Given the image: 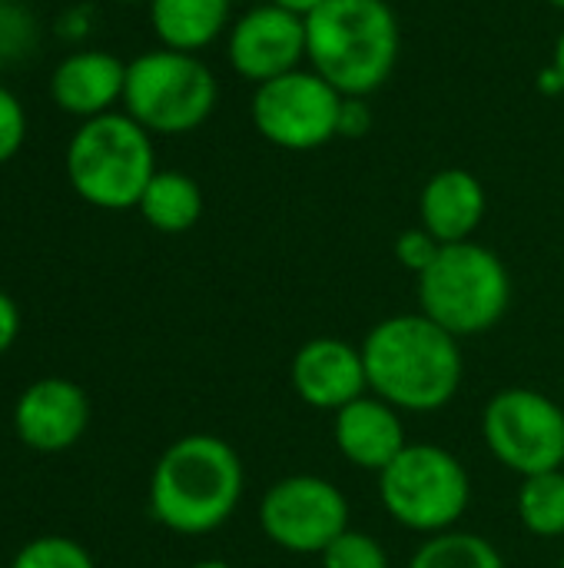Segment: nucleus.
<instances>
[{
	"label": "nucleus",
	"mask_w": 564,
	"mask_h": 568,
	"mask_svg": "<svg viewBox=\"0 0 564 568\" xmlns=\"http://www.w3.org/2000/svg\"><path fill=\"white\" fill-rule=\"evenodd\" d=\"M539 90L542 93H548V97H555V93H564V83H562V73L555 70V67H548L542 77H539Z\"/></svg>",
	"instance_id": "nucleus-30"
},
{
	"label": "nucleus",
	"mask_w": 564,
	"mask_h": 568,
	"mask_svg": "<svg viewBox=\"0 0 564 568\" xmlns=\"http://www.w3.org/2000/svg\"><path fill=\"white\" fill-rule=\"evenodd\" d=\"M86 426H90L86 393L60 376L30 383L13 406V429L37 453H63L76 446Z\"/></svg>",
	"instance_id": "nucleus-13"
},
{
	"label": "nucleus",
	"mask_w": 564,
	"mask_h": 568,
	"mask_svg": "<svg viewBox=\"0 0 564 568\" xmlns=\"http://www.w3.org/2000/svg\"><path fill=\"white\" fill-rule=\"evenodd\" d=\"M120 3H146L150 7V0H120Z\"/></svg>",
	"instance_id": "nucleus-34"
},
{
	"label": "nucleus",
	"mask_w": 564,
	"mask_h": 568,
	"mask_svg": "<svg viewBox=\"0 0 564 568\" xmlns=\"http://www.w3.org/2000/svg\"><path fill=\"white\" fill-rule=\"evenodd\" d=\"M63 37H70V40H76V37H83L86 30H90V23H86V10H70V13H63L60 17V27H57Z\"/></svg>",
	"instance_id": "nucleus-28"
},
{
	"label": "nucleus",
	"mask_w": 564,
	"mask_h": 568,
	"mask_svg": "<svg viewBox=\"0 0 564 568\" xmlns=\"http://www.w3.org/2000/svg\"><path fill=\"white\" fill-rule=\"evenodd\" d=\"M269 3H276V7H283V10H289V13H296V17H309L312 10H319L326 0H269Z\"/></svg>",
	"instance_id": "nucleus-29"
},
{
	"label": "nucleus",
	"mask_w": 564,
	"mask_h": 568,
	"mask_svg": "<svg viewBox=\"0 0 564 568\" xmlns=\"http://www.w3.org/2000/svg\"><path fill=\"white\" fill-rule=\"evenodd\" d=\"M558 568H564V556H562V566H558Z\"/></svg>",
	"instance_id": "nucleus-36"
},
{
	"label": "nucleus",
	"mask_w": 564,
	"mask_h": 568,
	"mask_svg": "<svg viewBox=\"0 0 564 568\" xmlns=\"http://www.w3.org/2000/svg\"><path fill=\"white\" fill-rule=\"evenodd\" d=\"M3 63H7V53L0 50V70H3Z\"/></svg>",
	"instance_id": "nucleus-35"
},
{
	"label": "nucleus",
	"mask_w": 564,
	"mask_h": 568,
	"mask_svg": "<svg viewBox=\"0 0 564 568\" xmlns=\"http://www.w3.org/2000/svg\"><path fill=\"white\" fill-rule=\"evenodd\" d=\"M402 30L389 0H326L306 17V60L342 97H369L392 77Z\"/></svg>",
	"instance_id": "nucleus-3"
},
{
	"label": "nucleus",
	"mask_w": 564,
	"mask_h": 568,
	"mask_svg": "<svg viewBox=\"0 0 564 568\" xmlns=\"http://www.w3.org/2000/svg\"><path fill=\"white\" fill-rule=\"evenodd\" d=\"M409 568H505V559L485 536L449 529L429 536L409 559Z\"/></svg>",
	"instance_id": "nucleus-19"
},
{
	"label": "nucleus",
	"mask_w": 564,
	"mask_h": 568,
	"mask_svg": "<svg viewBox=\"0 0 564 568\" xmlns=\"http://www.w3.org/2000/svg\"><path fill=\"white\" fill-rule=\"evenodd\" d=\"M342 93L316 70H293L256 87L249 116L263 140L279 150H319L339 136Z\"/></svg>",
	"instance_id": "nucleus-9"
},
{
	"label": "nucleus",
	"mask_w": 564,
	"mask_h": 568,
	"mask_svg": "<svg viewBox=\"0 0 564 568\" xmlns=\"http://www.w3.org/2000/svg\"><path fill=\"white\" fill-rule=\"evenodd\" d=\"M332 439L342 459L376 476L409 446L402 413L369 393L332 413Z\"/></svg>",
	"instance_id": "nucleus-14"
},
{
	"label": "nucleus",
	"mask_w": 564,
	"mask_h": 568,
	"mask_svg": "<svg viewBox=\"0 0 564 568\" xmlns=\"http://www.w3.org/2000/svg\"><path fill=\"white\" fill-rule=\"evenodd\" d=\"M519 519L535 539L564 536V469L539 473L522 479L519 489Z\"/></svg>",
	"instance_id": "nucleus-20"
},
{
	"label": "nucleus",
	"mask_w": 564,
	"mask_h": 568,
	"mask_svg": "<svg viewBox=\"0 0 564 568\" xmlns=\"http://www.w3.org/2000/svg\"><path fill=\"white\" fill-rule=\"evenodd\" d=\"M319 559L322 568H389V552L382 549V542L352 526Z\"/></svg>",
	"instance_id": "nucleus-22"
},
{
	"label": "nucleus",
	"mask_w": 564,
	"mask_h": 568,
	"mask_svg": "<svg viewBox=\"0 0 564 568\" xmlns=\"http://www.w3.org/2000/svg\"><path fill=\"white\" fill-rule=\"evenodd\" d=\"M376 113L366 103V97H342V110H339V136L359 140L372 130Z\"/></svg>",
	"instance_id": "nucleus-26"
},
{
	"label": "nucleus",
	"mask_w": 564,
	"mask_h": 568,
	"mask_svg": "<svg viewBox=\"0 0 564 568\" xmlns=\"http://www.w3.org/2000/svg\"><path fill=\"white\" fill-rule=\"evenodd\" d=\"M126 63L110 50H76L66 53L50 73V97L57 110L93 120L113 113L123 103Z\"/></svg>",
	"instance_id": "nucleus-15"
},
{
	"label": "nucleus",
	"mask_w": 564,
	"mask_h": 568,
	"mask_svg": "<svg viewBox=\"0 0 564 568\" xmlns=\"http://www.w3.org/2000/svg\"><path fill=\"white\" fill-rule=\"evenodd\" d=\"M150 23L166 50L199 53L233 27V0H150Z\"/></svg>",
	"instance_id": "nucleus-17"
},
{
	"label": "nucleus",
	"mask_w": 564,
	"mask_h": 568,
	"mask_svg": "<svg viewBox=\"0 0 564 568\" xmlns=\"http://www.w3.org/2000/svg\"><path fill=\"white\" fill-rule=\"evenodd\" d=\"M552 67L562 73V83H564V30H562V37H558V43H555V60H552Z\"/></svg>",
	"instance_id": "nucleus-31"
},
{
	"label": "nucleus",
	"mask_w": 564,
	"mask_h": 568,
	"mask_svg": "<svg viewBox=\"0 0 564 568\" xmlns=\"http://www.w3.org/2000/svg\"><path fill=\"white\" fill-rule=\"evenodd\" d=\"M382 509L409 532L439 536L459 526L472 503V479L462 459L442 446L409 443L379 473Z\"/></svg>",
	"instance_id": "nucleus-7"
},
{
	"label": "nucleus",
	"mask_w": 564,
	"mask_h": 568,
	"mask_svg": "<svg viewBox=\"0 0 564 568\" xmlns=\"http://www.w3.org/2000/svg\"><path fill=\"white\" fill-rule=\"evenodd\" d=\"M263 536L293 556H322L349 529V499L322 476H286L259 503Z\"/></svg>",
	"instance_id": "nucleus-10"
},
{
	"label": "nucleus",
	"mask_w": 564,
	"mask_h": 568,
	"mask_svg": "<svg viewBox=\"0 0 564 568\" xmlns=\"http://www.w3.org/2000/svg\"><path fill=\"white\" fill-rule=\"evenodd\" d=\"M372 396L399 413H439L462 386V346L425 313H399L376 323L362 343Z\"/></svg>",
	"instance_id": "nucleus-1"
},
{
	"label": "nucleus",
	"mask_w": 564,
	"mask_h": 568,
	"mask_svg": "<svg viewBox=\"0 0 564 568\" xmlns=\"http://www.w3.org/2000/svg\"><path fill=\"white\" fill-rule=\"evenodd\" d=\"M289 383L299 403L319 413H339L369 393L362 346L336 336H316L302 343L289 363Z\"/></svg>",
	"instance_id": "nucleus-12"
},
{
	"label": "nucleus",
	"mask_w": 564,
	"mask_h": 568,
	"mask_svg": "<svg viewBox=\"0 0 564 568\" xmlns=\"http://www.w3.org/2000/svg\"><path fill=\"white\" fill-rule=\"evenodd\" d=\"M243 489L246 469L239 453L213 433H193L156 459L150 513L176 536H206L233 519Z\"/></svg>",
	"instance_id": "nucleus-2"
},
{
	"label": "nucleus",
	"mask_w": 564,
	"mask_h": 568,
	"mask_svg": "<svg viewBox=\"0 0 564 568\" xmlns=\"http://www.w3.org/2000/svg\"><path fill=\"white\" fill-rule=\"evenodd\" d=\"M439 250H442V243L425 226H412V230L399 233V240H396V260H399V266H406L416 276H422L435 263Z\"/></svg>",
	"instance_id": "nucleus-24"
},
{
	"label": "nucleus",
	"mask_w": 564,
	"mask_h": 568,
	"mask_svg": "<svg viewBox=\"0 0 564 568\" xmlns=\"http://www.w3.org/2000/svg\"><path fill=\"white\" fill-rule=\"evenodd\" d=\"M27 140V113L13 90L0 87V163H10Z\"/></svg>",
	"instance_id": "nucleus-25"
},
{
	"label": "nucleus",
	"mask_w": 564,
	"mask_h": 568,
	"mask_svg": "<svg viewBox=\"0 0 564 568\" xmlns=\"http://www.w3.org/2000/svg\"><path fill=\"white\" fill-rule=\"evenodd\" d=\"M219 100L213 70L183 50H146L126 63L123 110L153 136H183L199 130Z\"/></svg>",
	"instance_id": "nucleus-6"
},
{
	"label": "nucleus",
	"mask_w": 564,
	"mask_h": 568,
	"mask_svg": "<svg viewBox=\"0 0 564 568\" xmlns=\"http://www.w3.org/2000/svg\"><path fill=\"white\" fill-rule=\"evenodd\" d=\"M226 57L229 67L256 87L293 73L306 60V20L269 0L256 3L233 20L226 33Z\"/></svg>",
	"instance_id": "nucleus-11"
},
{
	"label": "nucleus",
	"mask_w": 564,
	"mask_h": 568,
	"mask_svg": "<svg viewBox=\"0 0 564 568\" xmlns=\"http://www.w3.org/2000/svg\"><path fill=\"white\" fill-rule=\"evenodd\" d=\"M156 176L153 133L126 110L83 120L66 143V180L96 210H133Z\"/></svg>",
	"instance_id": "nucleus-4"
},
{
	"label": "nucleus",
	"mask_w": 564,
	"mask_h": 568,
	"mask_svg": "<svg viewBox=\"0 0 564 568\" xmlns=\"http://www.w3.org/2000/svg\"><path fill=\"white\" fill-rule=\"evenodd\" d=\"M10 568H96V562L66 536H40L13 556Z\"/></svg>",
	"instance_id": "nucleus-21"
},
{
	"label": "nucleus",
	"mask_w": 564,
	"mask_h": 568,
	"mask_svg": "<svg viewBox=\"0 0 564 568\" xmlns=\"http://www.w3.org/2000/svg\"><path fill=\"white\" fill-rule=\"evenodd\" d=\"M416 280L419 313L449 329L455 339L495 329L512 306L509 266L495 250L475 240L442 246L435 263Z\"/></svg>",
	"instance_id": "nucleus-5"
},
{
	"label": "nucleus",
	"mask_w": 564,
	"mask_h": 568,
	"mask_svg": "<svg viewBox=\"0 0 564 568\" xmlns=\"http://www.w3.org/2000/svg\"><path fill=\"white\" fill-rule=\"evenodd\" d=\"M485 186L475 173L449 166L429 176L419 193V226H425L442 246L465 243L485 220Z\"/></svg>",
	"instance_id": "nucleus-16"
},
{
	"label": "nucleus",
	"mask_w": 564,
	"mask_h": 568,
	"mask_svg": "<svg viewBox=\"0 0 564 568\" xmlns=\"http://www.w3.org/2000/svg\"><path fill=\"white\" fill-rule=\"evenodd\" d=\"M140 216L160 233H186L203 216V190L193 176L180 170H156L150 186L136 203Z\"/></svg>",
	"instance_id": "nucleus-18"
},
{
	"label": "nucleus",
	"mask_w": 564,
	"mask_h": 568,
	"mask_svg": "<svg viewBox=\"0 0 564 568\" xmlns=\"http://www.w3.org/2000/svg\"><path fill=\"white\" fill-rule=\"evenodd\" d=\"M548 3H552L555 10H562V13H564V0H548Z\"/></svg>",
	"instance_id": "nucleus-33"
},
{
	"label": "nucleus",
	"mask_w": 564,
	"mask_h": 568,
	"mask_svg": "<svg viewBox=\"0 0 564 568\" xmlns=\"http://www.w3.org/2000/svg\"><path fill=\"white\" fill-rule=\"evenodd\" d=\"M33 37H37V23L30 10L13 0H0V50L7 53V60L30 53Z\"/></svg>",
	"instance_id": "nucleus-23"
},
{
	"label": "nucleus",
	"mask_w": 564,
	"mask_h": 568,
	"mask_svg": "<svg viewBox=\"0 0 564 568\" xmlns=\"http://www.w3.org/2000/svg\"><path fill=\"white\" fill-rule=\"evenodd\" d=\"M482 439L495 463L522 479L564 469V409L539 389L495 393L482 409Z\"/></svg>",
	"instance_id": "nucleus-8"
},
{
	"label": "nucleus",
	"mask_w": 564,
	"mask_h": 568,
	"mask_svg": "<svg viewBox=\"0 0 564 568\" xmlns=\"http://www.w3.org/2000/svg\"><path fill=\"white\" fill-rule=\"evenodd\" d=\"M17 333H20V310H17V303L0 290V356L17 343Z\"/></svg>",
	"instance_id": "nucleus-27"
},
{
	"label": "nucleus",
	"mask_w": 564,
	"mask_h": 568,
	"mask_svg": "<svg viewBox=\"0 0 564 568\" xmlns=\"http://www.w3.org/2000/svg\"><path fill=\"white\" fill-rule=\"evenodd\" d=\"M189 568H233L229 562H223V559H203V562H196V566Z\"/></svg>",
	"instance_id": "nucleus-32"
}]
</instances>
